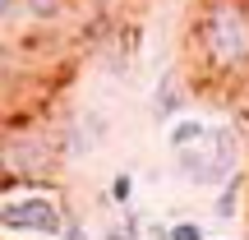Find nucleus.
<instances>
[{"instance_id": "f8f14e48", "label": "nucleus", "mask_w": 249, "mask_h": 240, "mask_svg": "<svg viewBox=\"0 0 249 240\" xmlns=\"http://www.w3.org/2000/svg\"><path fill=\"white\" fill-rule=\"evenodd\" d=\"M60 236H65V240H92V236L83 231L79 222H74V217H65V226H60Z\"/></svg>"}, {"instance_id": "39448f33", "label": "nucleus", "mask_w": 249, "mask_h": 240, "mask_svg": "<svg viewBox=\"0 0 249 240\" xmlns=\"http://www.w3.org/2000/svg\"><path fill=\"white\" fill-rule=\"evenodd\" d=\"M74 9V0H18V18L33 28H55Z\"/></svg>"}, {"instance_id": "1a4fd4ad", "label": "nucleus", "mask_w": 249, "mask_h": 240, "mask_svg": "<svg viewBox=\"0 0 249 240\" xmlns=\"http://www.w3.org/2000/svg\"><path fill=\"white\" fill-rule=\"evenodd\" d=\"M107 199H111V203H120V208H129V203H134V176H129V171H116V176H111Z\"/></svg>"}, {"instance_id": "9b49d317", "label": "nucleus", "mask_w": 249, "mask_h": 240, "mask_svg": "<svg viewBox=\"0 0 249 240\" xmlns=\"http://www.w3.org/2000/svg\"><path fill=\"white\" fill-rule=\"evenodd\" d=\"M14 92V51L9 46H0V102Z\"/></svg>"}, {"instance_id": "f03ea898", "label": "nucleus", "mask_w": 249, "mask_h": 240, "mask_svg": "<svg viewBox=\"0 0 249 240\" xmlns=\"http://www.w3.org/2000/svg\"><path fill=\"white\" fill-rule=\"evenodd\" d=\"M176 171L198 189H217L231 171H240V134L226 125H208L198 143L176 148Z\"/></svg>"}, {"instance_id": "4468645a", "label": "nucleus", "mask_w": 249, "mask_h": 240, "mask_svg": "<svg viewBox=\"0 0 249 240\" xmlns=\"http://www.w3.org/2000/svg\"><path fill=\"white\" fill-rule=\"evenodd\" d=\"M102 240H134L124 226H102Z\"/></svg>"}, {"instance_id": "6e6552de", "label": "nucleus", "mask_w": 249, "mask_h": 240, "mask_svg": "<svg viewBox=\"0 0 249 240\" xmlns=\"http://www.w3.org/2000/svg\"><path fill=\"white\" fill-rule=\"evenodd\" d=\"M203 134H208V120H176V125H171V134H166V143H171V152H176V148L198 143Z\"/></svg>"}, {"instance_id": "20e7f679", "label": "nucleus", "mask_w": 249, "mask_h": 240, "mask_svg": "<svg viewBox=\"0 0 249 240\" xmlns=\"http://www.w3.org/2000/svg\"><path fill=\"white\" fill-rule=\"evenodd\" d=\"M0 226H5V231H33V236H60L65 213H60V203L46 199V194H23V199L0 203Z\"/></svg>"}, {"instance_id": "0eeeda50", "label": "nucleus", "mask_w": 249, "mask_h": 240, "mask_svg": "<svg viewBox=\"0 0 249 240\" xmlns=\"http://www.w3.org/2000/svg\"><path fill=\"white\" fill-rule=\"evenodd\" d=\"M180 107H185V92L176 88V79H161L157 92H152V111H157V120H171Z\"/></svg>"}, {"instance_id": "2eb2a0df", "label": "nucleus", "mask_w": 249, "mask_h": 240, "mask_svg": "<svg viewBox=\"0 0 249 240\" xmlns=\"http://www.w3.org/2000/svg\"><path fill=\"white\" fill-rule=\"evenodd\" d=\"M14 185H18V180H14V176H9V171H5V166H0V189H14Z\"/></svg>"}, {"instance_id": "9d476101", "label": "nucleus", "mask_w": 249, "mask_h": 240, "mask_svg": "<svg viewBox=\"0 0 249 240\" xmlns=\"http://www.w3.org/2000/svg\"><path fill=\"white\" fill-rule=\"evenodd\" d=\"M166 240H208V231L198 222H189V217H180V222L166 226Z\"/></svg>"}, {"instance_id": "f257e3e1", "label": "nucleus", "mask_w": 249, "mask_h": 240, "mask_svg": "<svg viewBox=\"0 0 249 240\" xmlns=\"http://www.w3.org/2000/svg\"><path fill=\"white\" fill-rule=\"evenodd\" d=\"M185 51L198 79H249V0H198L189 14Z\"/></svg>"}, {"instance_id": "7ed1b4c3", "label": "nucleus", "mask_w": 249, "mask_h": 240, "mask_svg": "<svg viewBox=\"0 0 249 240\" xmlns=\"http://www.w3.org/2000/svg\"><path fill=\"white\" fill-rule=\"evenodd\" d=\"M55 162H60V148L51 134L33 129V125L0 134V166L18 185H55Z\"/></svg>"}, {"instance_id": "dca6fc26", "label": "nucleus", "mask_w": 249, "mask_h": 240, "mask_svg": "<svg viewBox=\"0 0 249 240\" xmlns=\"http://www.w3.org/2000/svg\"><path fill=\"white\" fill-rule=\"evenodd\" d=\"M245 111H249V88H245Z\"/></svg>"}, {"instance_id": "ddd939ff", "label": "nucleus", "mask_w": 249, "mask_h": 240, "mask_svg": "<svg viewBox=\"0 0 249 240\" xmlns=\"http://www.w3.org/2000/svg\"><path fill=\"white\" fill-rule=\"evenodd\" d=\"M18 18V0H0V28H9Z\"/></svg>"}, {"instance_id": "423d86ee", "label": "nucleus", "mask_w": 249, "mask_h": 240, "mask_svg": "<svg viewBox=\"0 0 249 240\" xmlns=\"http://www.w3.org/2000/svg\"><path fill=\"white\" fill-rule=\"evenodd\" d=\"M249 194V176L245 171H231V176L222 180V194H217V203H213V213L222 217V222H231L235 213H240V199Z\"/></svg>"}]
</instances>
